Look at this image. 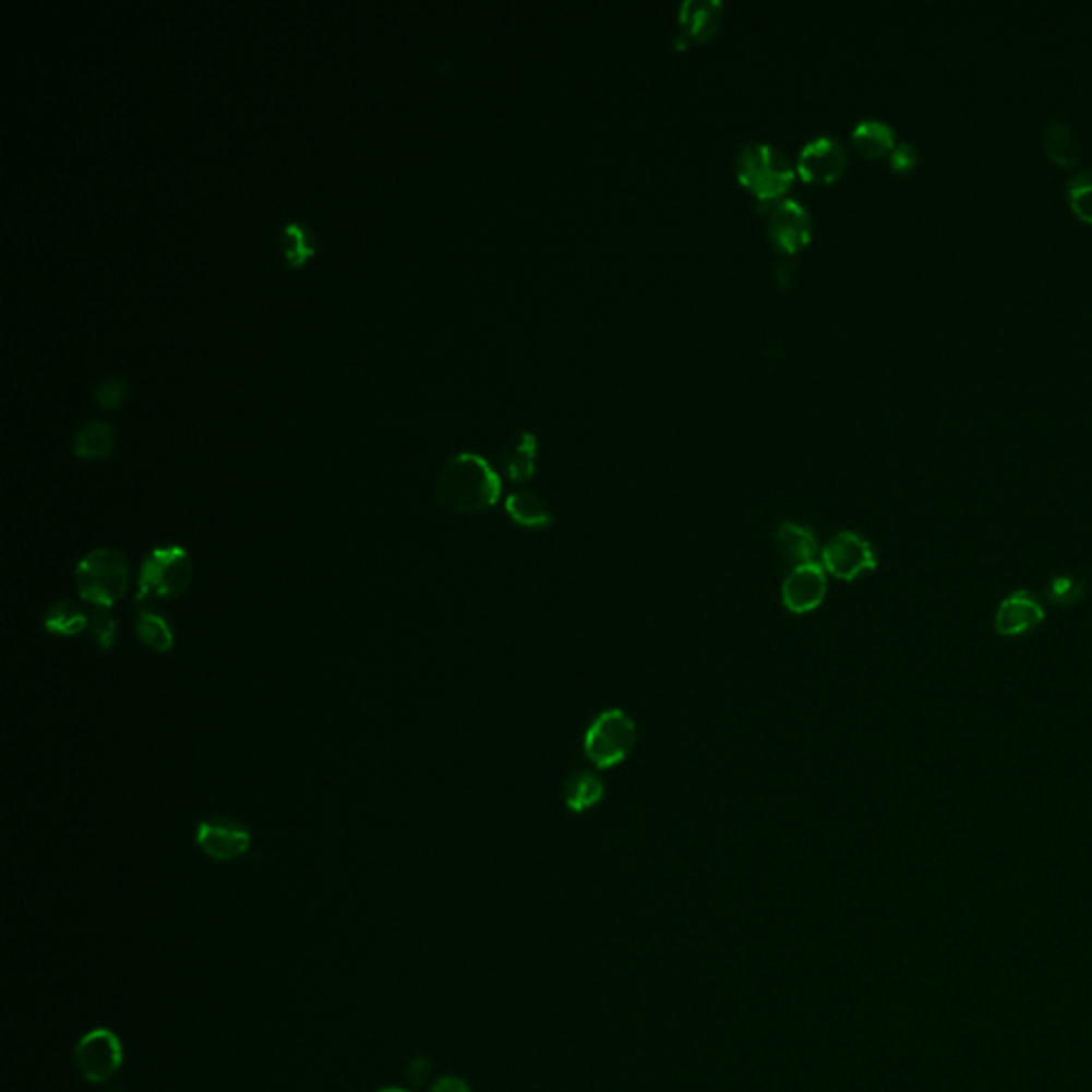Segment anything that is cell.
<instances>
[{
  "label": "cell",
  "instance_id": "11",
  "mask_svg": "<svg viewBox=\"0 0 1092 1092\" xmlns=\"http://www.w3.org/2000/svg\"><path fill=\"white\" fill-rule=\"evenodd\" d=\"M723 7L717 0H687L679 9V33L674 49L685 51L694 46H705L721 28Z\"/></svg>",
  "mask_w": 1092,
  "mask_h": 1092
},
{
  "label": "cell",
  "instance_id": "22",
  "mask_svg": "<svg viewBox=\"0 0 1092 1092\" xmlns=\"http://www.w3.org/2000/svg\"><path fill=\"white\" fill-rule=\"evenodd\" d=\"M1045 152L1060 167H1073L1080 160V142L1073 129L1060 120H1054L1045 129Z\"/></svg>",
  "mask_w": 1092,
  "mask_h": 1092
},
{
  "label": "cell",
  "instance_id": "1",
  "mask_svg": "<svg viewBox=\"0 0 1092 1092\" xmlns=\"http://www.w3.org/2000/svg\"><path fill=\"white\" fill-rule=\"evenodd\" d=\"M435 495L448 511L475 515L497 504L502 482L480 455L459 453L442 466L435 478Z\"/></svg>",
  "mask_w": 1092,
  "mask_h": 1092
},
{
  "label": "cell",
  "instance_id": "18",
  "mask_svg": "<svg viewBox=\"0 0 1092 1092\" xmlns=\"http://www.w3.org/2000/svg\"><path fill=\"white\" fill-rule=\"evenodd\" d=\"M280 250L288 267H303L316 252V236L308 223H286L280 233Z\"/></svg>",
  "mask_w": 1092,
  "mask_h": 1092
},
{
  "label": "cell",
  "instance_id": "12",
  "mask_svg": "<svg viewBox=\"0 0 1092 1092\" xmlns=\"http://www.w3.org/2000/svg\"><path fill=\"white\" fill-rule=\"evenodd\" d=\"M828 593L826 571L817 564H807L788 574L781 587L783 607L794 615H807L821 607Z\"/></svg>",
  "mask_w": 1092,
  "mask_h": 1092
},
{
  "label": "cell",
  "instance_id": "10",
  "mask_svg": "<svg viewBox=\"0 0 1092 1092\" xmlns=\"http://www.w3.org/2000/svg\"><path fill=\"white\" fill-rule=\"evenodd\" d=\"M848 167L845 147L832 137H819L808 142L796 160V171L807 184L826 187L837 182Z\"/></svg>",
  "mask_w": 1092,
  "mask_h": 1092
},
{
  "label": "cell",
  "instance_id": "15",
  "mask_svg": "<svg viewBox=\"0 0 1092 1092\" xmlns=\"http://www.w3.org/2000/svg\"><path fill=\"white\" fill-rule=\"evenodd\" d=\"M777 544H779L783 560L790 566L801 568L807 564H815L813 560L817 555V540H815L813 531L805 525L783 523L777 529Z\"/></svg>",
  "mask_w": 1092,
  "mask_h": 1092
},
{
  "label": "cell",
  "instance_id": "30",
  "mask_svg": "<svg viewBox=\"0 0 1092 1092\" xmlns=\"http://www.w3.org/2000/svg\"><path fill=\"white\" fill-rule=\"evenodd\" d=\"M379 1092H408V1091H404V1089H393V1087H391V1089H382V1091Z\"/></svg>",
  "mask_w": 1092,
  "mask_h": 1092
},
{
  "label": "cell",
  "instance_id": "29",
  "mask_svg": "<svg viewBox=\"0 0 1092 1092\" xmlns=\"http://www.w3.org/2000/svg\"><path fill=\"white\" fill-rule=\"evenodd\" d=\"M429 1092H470V1087L461 1078L446 1076V1078H440Z\"/></svg>",
  "mask_w": 1092,
  "mask_h": 1092
},
{
  "label": "cell",
  "instance_id": "23",
  "mask_svg": "<svg viewBox=\"0 0 1092 1092\" xmlns=\"http://www.w3.org/2000/svg\"><path fill=\"white\" fill-rule=\"evenodd\" d=\"M135 629H137L140 640H142L147 649L158 651V653L171 651V647H173V629H171L169 621L163 617L160 613L143 607V609L137 611Z\"/></svg>",
  "mask_w": 1092,
  "mask_h": 1092
},
{
  "label": "cell",
  "instance_id": "3",
  "mask_svg": "<svg viewBox=\"0 0 1092 1092\" xmlns=\"http://www.w3.org/2000/svg\"><path fill=\"white\" fill-rule=\"evenodd\" d=\"M75 583L82 600L96 609H111L129 591V560L113 549H95L77 564Z\"/></svg>",
  "mask_w": 1092,
  "mask_h": 1092
},
{
  "label": "cell",
  "instance_id": "7",
  "mask_svg": "<svg viewBox=\"0 0 1092 1092\" xmlns=\"http://www.w3.org/2000/svg\"><path fill=\"white\" fill-rule=\"evenodd\" d=\"M196 845L214 860H238L250 850L252 837L248 828L233 817H209L196 826Z\"/></svg>",
  "mask_w": 1092,
  "mask_h": 1092
},
{
  "label": "cell",
  "instance_id": "16",
  "mask_svg": "<svg viewBox=\"0 0 1092 1092\" xmlns=\"http://www.w3.org/2000/svg\"><path fill=\"white\" fill-rule=\"evenodd\" d=\"M116 446V431L109 421H88L73 435V453L80 459H103Z\"/></svg>",
  "mask_w": 1092,
  "mask_h": 1092
},
{
  "label": "cell",
  "instance_id": "17",
  "mask_svg": "<svg viewBox=\"0 0 1092 1092\" xmlns=\"http://www.w3.org/2000/svg\"><path fill=\"white\" fill-rule=\"evenodd\" d=\"M855 152L864 158H881L895 149V129L881 120H862L852 133Z\"/></svg>",
  "mask_w": 1092,
  "mask_h": 1092
},
{
  "label": "cell",
  "instance_id": "8",
  "mask_svg": "<svg viewBox=\"0 0 1092 1092\" xmlns=\"http://www.w3.org/2000/svg\"><path fill=\"white\" fill-rule=\"evenodd\" d=\"M768 239L783 254H796L813 238V218L799 201H781L770 209Z\"/></svg>",
  "mask_w": 1092,
  "mask_h": 1092
},
{
  "label": "cell",
  "instance_id": "13",
  "mask_svg": "<svg viewBox=\"0 0 1092 1092\" xmlns=\"http://www.w3.org/2000/svg\"><path fill=\"white\" fill-rule=\"evenodd\" d=\"M1044 617L1045 613L1040 600L1033 593L1018 589V591L1009 593L998 604L995 627L1000 636L1011 638V636H1020V634L1035 629L1044 621Z\"/></svg>",
  "mask_w": 1092,
  "mask_h": 1092
},
{
  "label": "cell",
  "instance_id": "28",
  "mask_svg": "<svg viewBox=\"0 0 1092 1092\" xmlns=\"http://www.w3.org/2000/svg\"><path fill=\"white\" fill-rule=\"evenodd\" d=\"M917 165V149L911 143H899L890 152V167L897 173H909Z\"/></svg>",
  "mask_w": 1092,
  "mask_h": 1092
},
{
  "label": "cell",
  "instance_id": "24",
  "mask_svg": "<svg viewBox=\"0 0 1092 1092\" xmlns=\"http://www.w3.org/2000/svg\"><path fill=\"white\" fill-rule=\"evenodd\" d=\"M1069 205L1078 218L1092 225V171H1080L1069 180L1067 187Z\"/></svg>",
  "mask_w": 1092,
  "mask_h": 1092
},
{
  "label": "cell",
  "instance_id": "6",
  "mask_svg": "<svg viewBox=\"0 0 1092 1092\" xmlns=\"http://www.w3.org/2000/svg\"><path fill=\"white\" fill-rule=\"evenodd\" d=\"M821 568L839 580H855L877 568L875 549L855 531H839L821 549Z\"/></svg>",
  "mask_w": 1092,
  "mask_h": 1092
},
{
  "label": "cell",
  "instance_id": "2",
  "mask_svg": "<svg viewBox=\"0 0 1092 1092\" xmlns=\"http://www.w3.org/2000/svg\"><path fill=\"white\" fill-rule=\"evenodd\" d=\"M736 178L761 205L777 201L794 182L792 160L775 145L749 143L736 156Z\"/></svg>",
  "mask_w": 1092,
  "mask_h": 1092
},
{
  "label": "cell",
  "instance_id": "20",
  "mask_svg": "<svg viewBox=\"0 0 1092 1092\" xmlns=\"http://www.w3.org/2000/svg\"><path fill=\"white\" fill-rule=\"evenodd\" d=\"M44 625L49 634L71 638L82 634L91 625V615L73 600H58L49 607Z\"/></svg>",
  "mask_w": 1092,
  "mask_h": 1092
},
{
  "label": "cell",
  "instance_id": "26",
  "mask_svg": "<svg viewBox=\"0 0 1092 1092\" xmlns=\"http://www.w3.org/2000/svg\"><path fill=\"white\" fill-rule=\"evenodd\" d=\"M88 629H91V636H93L98 649L109 651L113 647L118 625H116V617L109 613V609H96L95 613L91 615Z\"/></svg>",
  "mask_w": 1092,
  "mask_h": 1092
},
{
  "label": "cell",
  "instance_id": "14",
  "mask_svg": "<svg viewBox=\"0 0 1092 1092\" xmlns=\"http://www.w3.org/2000/svg\"><path fill=\"white\" fill-rule=\"evenodd\" d=\"M538 440L529 431H519L502 451V468L513 482H527L536 472Z\"/></svg>",
  "mask_w": 1092,
  "mask_h": 1092
},
{
  "label": "cell",
  "instance_id": "21",
  "mask_svg": "<svg viewBox=\"0 0 1092 1092\" xmlns=\"http://www.w3.org/2000/svg\"><path fill=\"white\" fill-rule=\"evenodd\" d=\"M602 799H604V783L593 772L583 770V772L572 775L571 779L566 781L564 803L574 813L589 811V808L600 805Z\"/></svg>",
  "mask_w": 1092,
  "mask_h": 1092
},
{
  "label": "cell",
  "instance_id": "9",
  "mask_svg": "<svg viewBox=\"0 0 1092 1092\" xmlns=\"http://www.w3.org/2000/svg\"><path fill=\"white\" fill-rule=\"evenodd\" d=\"M75 1054L82 1076L95 1084L109 1080L122 1065V1044L107 1029H95L86 1033L80 1040Z\"/></svg>",
  "mask_w": 1092,
  "mask_h": 1092
},
{
  "label": "cell",
  "instance_id": "4",
  "mask_svg": "<svg viewBox=\"0 0 1092 1092\" xmlns=\"http://www.w3.org/2000/svg\"><path fill=\"white\" fill-rule=\"evenodd\" d=\"M192 578L191 555L176 544L154 549L140 572L137 600H173L180 598Z\"/></svg>",
  "mask_w": 1092,
  "mask_h": 1092
},
{
  "label": "cell",
  "instance_id": "5",
  "mask_svg": "<svg viewBox=\"0 0 1092 1092\" xmlns=\"http://www.w3.org/2000/svg\"><path fill=\"white\" fill-rule=\"evenodd\" d=\"M636 734V723L627 712H600L585 732V756L598 768H613L634 752Z\"/></svg>",
  "mask_w": 1092,
  "mask_h": 1092
},
{
  "label": "cell",
  "instance_id": "27",
  "mask_svg": "<svg viewBox=\"0 0 1092 1092\" xmlns=\"http://www.w3.org/2000/svg\"><path fill=\"white\" fill-rule=\"evenodd\" d=\"M127 393H129V382L122 376H107L96 384L95 401L100 408L111 410L127 397Z\"/></svg>",
  "mask_w": 1092,
  "mask_h": 1092
},
{
  "label": "cell",
  "instance_id": "25",
  "mask_svg": "<svg viewBox=\"0 0 1092 1092\" xmlns=\"http://www.w3.org/2000/svg\"><path fill=\"white\" fill-rule=\"evenodd\" d=\"M1087 596V585L1080 580V578H1073V576H1060V578H1054L1047 587V598L1052 604L1056 607H1063V609H1071V607H1078Z\"/></svg>",
  "mask_w": 1092,
  "mask_h": 1092
},
{
  "label": "cell",
  "instance_id": "19",
  "mask_svg": "<svg viewBox=\"0 0 1092 1092\" xmlns=\"http://www.w3.org/2000/svg\"><path fill=\"white\" fill-rule=\"evenodd\" d=\"M506 513L513 521L527 529H542L553 523L547 504L531 491H515L506 497Z\"/></svg>",
  "mask_w": 1092,
  "mask_h": 1092
}]
</instances>
